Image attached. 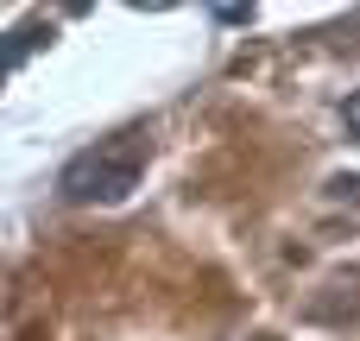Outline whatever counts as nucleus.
<instances>
[{"instance_id": "obj_1", "label": "nucleus", "mask_w": 360, "mask_h": 341, "mask_svg": "<svg viewBox=\"0 0 360 341\" xmlns=\"http://www.w3.org/2000/svg\"><path fill=\"white\" fill-rule=\"evenodd\" d=\"M146 133L127 127V133H108L95 139L89 152H76L63 171H57V190L63 202H127L139 190V171H146Z\"/></svg>"}, {"instance_id": "obj_2", "label": "nucleus", "mask_w": 360, "mask_h": 341, "mask_svg": "<svg viewBox=\"0 0 360 341\" xmlns=\"http://www.w3.org/2000/svg\"><path fill=\"white\" fill-rule=\"evenodd\" d=\"M38 44H51V25H13V38H6V70H19Z\"/></svg>"}, {"instance_id": "obj_3", "label": "nucleus", "mask_w": 360, "mask_h": 341, "mask_svg": "<svg viewBox=\"0 0 360 341\" xmlns=\"http://www.w3.org/2000/svg\"><path fill=\"white\" fill-rule=\"evenodd\" d=\"M342 120H348V133H354V139H360V89H354V95H348V101H342Z\"/></svg>"}, {"instance_id": "obj_4", "label": "nucleus", "mask_w": 360, "mask_h": 341, "mask_svg": "<svg viewBox=\"0 0 360 341\" xmlns=\"http://www.w3.org/2000/svg\"><path fill=\"white\" fill-rule=\"evenodd\" d=\"M215 19H221V25H247V19H253V6H215Z\"/></svg>"}]
</instances>
